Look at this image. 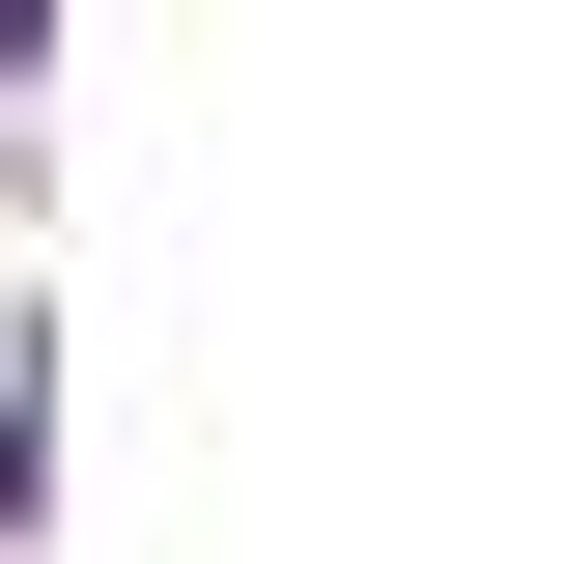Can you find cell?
I'll list each match as a JSON object with an SVG mask.
<instances>
[{
	"label": "cell",
	"mask_w": 564,
	"mask_h": 564,
	"mask_svg": "<svg viewBox=\"0 0 564 564\" xmlns=\"http://www.w3.org/2000/svg\"><path fill=\"white\" fill-rule=\"evenodd\" d=\"M0 508H29V395H0Z\"/></svg>",
	"instance_id": "obj_2"
},
{
	"label": "cell",
	"mask_w": 564,
	"mask_h": 564,
	"mask_svg": "<svg viewBox=\"0 0 564 564\" xmlns=\"http://www.w3.org/2000/svg\"><path fill=\"white\" fill-rule=\"evenodd\" d=\"M29 57H57V29H29V0H0V85H29Z\"/></svg>",
	"instance_id": "obj_1"
}]
</instances>
